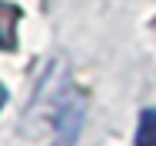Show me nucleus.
<instances>
[{"instance_id":"nucleus-1","label":"nucleus","mask_w":156,"mask_h":146,"mask_svg":"<svg viewBox=\"0 0 156 146\" xmlns=\"http://www.w3.org/2000/svg\"><path fill=\"white\" fill-rule=\"evenodd\" d=\"M87 116V100L80 90H66L57 103V116H53V140L50 146H76L80 143V130Z\"/></svg>"},{"instance_id":"nucleus-2","label":"nucleus","mask_w":156,"mask_h":146,"mask_svg":"<svg viewBox=\"0 0 156 146\" xmlns=\"http://www.w3.org/2000/svg\"><path fill=\"white\" fill-rule=\"evenodd\" d=\"M136 146H156V110H143L136 123Z\"/></svg>"},{"instance_id":"nucleus-3","label":"nucleus","mask_w":156,"mask_h":146,"mask_svg":"<svg viewBox=\"0 0 156 146\" xmlns=\"http://www.w3.org/2000/svg\"><path fill=\"white\" fill-rule=\"evenodd\" d=\"M13 20H17V10L0 3V47H10L13 43Z\"/></svg>"},{"instance_id":"nucleus-4","label":"nucleus","mask_w":156,"mask_h":146,"mask_svg":"<svg viewBox=\"0 0 156 146\" xmlns=\"http://www.w3.org/2000/svg\"><path fill=\"white\" fill-rule=\"evenodd\" d=\"M3 103H7V87L0 83V106H3Z\"/></svg>"}]
</instances>
